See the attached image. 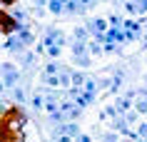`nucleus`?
<instances>
[{
    "instance_id": "nucleus-1",
    "label": "nucleus",
    "mask_w": 147,
    "mask_h": 142,
    "mask_svg": "<svg viewBox=\"0 0 147 142\" xmlns=\"http://www.w3.org/2000/svg\"><path fill=\"white\" fill-rule=\"evenodd\" d=\"M15 30H18V20L10 15L5 8H0V32H3V35H13Z\"/></svg>"
},
{
    "instance_id": "nucleus-2",
    "label": "nucleus",
    "mask_w": 147,
    "mask_h": 142,
    "mask_svg": "<svg viewBox=\"0 0 147 142\" xmlns=\"http://www.w3.org/2000/svg\"><path fill=\"white\" fill-rule=\"evenodd\" d=\"M5 117H8V125H10V127H15V130L25 122L23 110H20V107H15V105H13V107H5Z\"/></svg>"
},
{
    "instance_id": "nucleus-3",
    "label": "nucleus",
    "mask_w": 147,
    "mask_h": 142,
    "mask_svg": "<svg viewBox=\"0 0 147 142\" xmlns=\"http://www.w3.org/2000/svg\"><path fill=\"white\" fill-rule=\"evenodd\" d=\"M3 127H10V125H8V117H5V110L0 107V130H3Z\"/></svg>"
},
{
    "instance_id": "nucleus-4",
    "label": "nucleus",
    "mask_w": 147,
    "mask_h": 142,
    "mask_svg": "<svg viewBox=\"0 0 147 142\" xmlns=\"http://www.w3.org/2000/svg\"><path fill=\"white\" fill-rule=\"evenodd\" d=\"M10 5H15V0H0V8H10Z\"/></svg>"
}]
</instances>
